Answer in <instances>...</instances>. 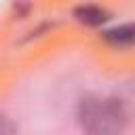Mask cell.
Masks as SVG:
<instances>
[{"mask_svg": "<svg viewBox=\"0 0 135 135\" xmlns=\"http://www.w3.org/2000/svg\"><path fill=\"white\" fill-rule=\"evenodd\" d=\"M74 17H76V21H80L84 25H91V27L101 25V23H105L110 19V15L103 8L95 6V4H82V6H78L74 11Z\"/></svg>", "mask_w": 135, "mask_h": 135, "instance_id": "2", "label": "cell"}, {"mask_svg": "<svg viewBox=\"0 0 135 135\" xmlns=\"http://www.w3.org/2000/svg\"><path fill=\"white\" fill-rule=\"evenodd\" d=\"M80 124L86 133L93 135H110L118 133L127 124V112L120 99L112 97H86L78 108Z\"/></svg>", "mask_w": 135, "mask_h": 135, "instance_id": "1", "label": "cell"}, {"mask_svg": "<svg viewBox=\"0 0 135 135\" xmlns=\"http://www.w3.org/2000/svg\"><path fill=\"white\" fill-rule=\"evenodd\" d=\"M15 131H17L15 124H11L6 118H0V133H15Z\"/></svg>", "mask_w": 135, "mask_h": 135, "instance_id": "4", "label": "cell"}, {"mask_svg": "<svg viewBox=\"0 0 135 135\" xmlns=\"http://www.w3.org/2000/svg\"><path fill=\"white\" fill-rule=\"evenodd\" d=\"M101 36H103L105 42H110L112 46H118V49H127V46L133 44V27L131 25H120V27L105 30Z\"/></svg>", "mask_w": 135, "mask_h": 135, "instance_id": "3", "label": "cell"}]
</instances>
